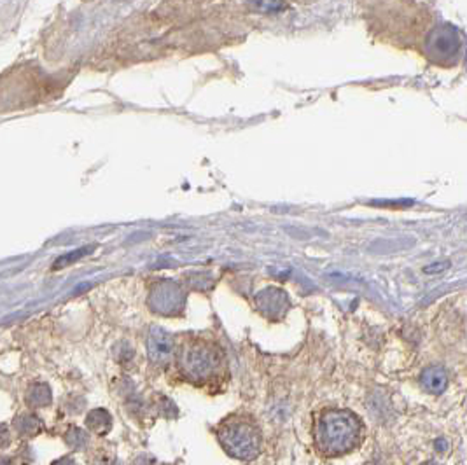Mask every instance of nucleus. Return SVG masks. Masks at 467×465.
I'll return each mask as SVG.
<instances>
[{
  "instance_id": "obj_3",
  "label": "nucleus",
  "mask_w": 467,
  "mask_h": 465,
  "mask_svg": "<svg viewBox=\"0 0 467 465\" xmlns=\"http://www.w3.org/2000/svg\"><path fill=\"white\" fill-rule=\"evenodd\" d=\"M180 365L184 372L194 381H203L216 375L221 365V355L207 343H193L180 354Z\"/></svg>"
},
{
  "instance_id": "obj_9",
  "label": "nucleus",
  "mask_w": 467,
  "mask_h": 465,
  "mask_svg": "<svg viewBox=\"0 0 467 465\" xmlns=\"http://www.w3.org/2000/svg\"><path fill=\"white\" fill-rule=\"evenodd\" d=\"M422 465H438V464H436V462H425V464H422Z\"/></svg>"
},
{
  "instance_id": "obj_6",
  "label": "nucleus",
  "mask_w": 467,
  "mask_h": 465,
  "mask_svg": "<svg viewBox=\"0 0 467 465\" xmlns=\"http://www.w3.org/2000/svg\"><path fill=\"white\" fill-rule=\"evenodd\" d=\"M149 354H151L152 361L158 362V364H163V362L170 358V355H172V341L163 331H152L151 338H149Z\"/></svg>"
},
{
  "instance_id": "obj_1",
  "label": "nucleus",
  "mask_w": 467,
  "mask_h": 465,
  "mask_svg": "<svg viewBox=\"0 0 467 465\" xmlns=\"http://www.w3.org/2000/svg\"><path fill=\"white\" fill-rule=\"evenodd\" d=\"M361 422L352 411L331 409L319 422V443L326 453L343 455L359 444Z\"/></svg>"
},
{
  "instance_id": "obj_2",
  "label": "nucleus",
  "mask_w": 467,
  "mask_h": 465,
  "mask_svg": "<svg viewBox=\"0 0 467 465\" xmlns=\"http://www.w3.org/2000/svg\"><path fill=\"white\" fill-rule=\"evenodd\" d=\"M221 443L226 451L240 460H252L259 455L261 434L258 427L245 420H231L224 423L219 432Z\"/></svg>"
},
{
  "instance_id": "obj_8",
  "label": "nucleus",
  "mask_w": 467,
  "mask_h": 465,
  "mask_svg": "<svg viewBox=\"0 0 467 465\" xmlns=\"http://www.w3.org/2000/svg\"><path fill=\"white\" fill-rule=\"evenodd\" d=\"M436 450L441 451V453H445V451H448V443H446V439H443V437H439L438 441L434 443Z\"/></svg>"
},
{
  "instance_id": "obj_4",
  "label": "nucleus",
  "mask_w": 467,
  "mask_h": 465,
  "mask_svg": "<svg viewBox=\"0 0 467 465\" xmlns=\"http://www.w3.org/2000/svg\"><path fill=\"white\" fill-rule=\"evenodd\" d=\"M460 37L455 26H441L436 29L429 37V54L438 56L439 60L452 58L459 54Z\"/></svg>"
},
{
  "instance_id": "obj_5",
  "label": "nucleus",
  "mask_w": 467,
  "mask_h": 465,
  "mask_svg": "<svg viewBox=\"0 0 467 465\" xmlns=\"http://www.w3.org/2000/svg\"><path fill=\"white\" fill-rule=\"evenodd\" d=\"M420 383L422 388L429 394H443L448 386V375L441 365H431V368L424 369V372L420 375Z\"/></svg>"
},
{
  "instance_id": "obj_7",
  "label": "nucleus",
  "mask_w": 467,
  "mask_h": 465,
  "mask_svg": "<svg viewBox=\"0 0 467 465\" xmlns=\"http://www.w3.org/2000/svg\"><path fill=\"white\" fill-rule=\"evenodd\" d=\"M446 268H448V261H445V262H434V265H431V266H427V268H425V273L445 271Z\"/></svg>"
}]
</instances>
